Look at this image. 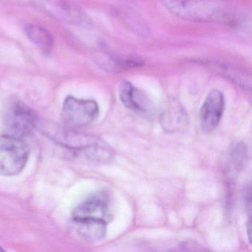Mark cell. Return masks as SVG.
<instances>
[{
  "label": "cell",
  "mask_w": 252,
  "mask_h": 252,
  "mask_svg": "<svg viewBox=\"0 0 252 252\" xmlns=\"http://www.w3.org/2000/svg\"><path fill=\"white\" fill-rule=\"evenodd\" d=\"M99 107L94 100L80 99L67 96L63 107L65 123L71 128H79L90 125L98 116Z\"/></svg>",
  "instance_id": "obj_5"
},
{
  "label": "cell",
  "mask_w": 252,
  "mask_h": 252,
  "mask_svg": "<svg viewBox=\"0 0 252 252\" xmlns=\"http://www.w3.org/2000/svg\"><path fill=\"white\" fill-rule=\"evenodd\" d=\"M247 157V148L242 144L235 145L231 151V160L234 166L240 167Z\"/></svg>",
  "instance_id": "obj_13"
},
{
  "label": "cell",
  "mask_w": 252,
  "mask_h": 252,
  "mask_svg": "<svg viewBox=\"0 0 252 252\" xmlns=\"http://www.w3.org/2000/svg\"><path fill=\"white\" fill-rule=\"evenodd\" d=\"M73 221L92 220L108 223L112 218L108 195L98 192L79 203L73 212Z\"/></svg>",
  "instance_id": "obj_6"
},
{
  "label": "cell",
  "mask_w": 252,
  "mask_h": 252,
  "mask_svg": "<svg viewBox=\"0 0 252 252\" xmlns=\"http://www.w3.org/2000/svg\"><path fill=\"white\" fill-rule=\"evenodd\" d=\"M1 251H2V248L0 247V252H1Z\"/></svg>",
  "instance_id": "obj_14"
},
{
  "label": "cell",
  "mask_w": 252,
  "mask_h": 252,
  "mask_svg": "<svg viewBox=\"0 0 252 252\" xmlns=\"http://www.w3.org/2000/svg\"><path fill=\"white\" fill-rule=\"evenodd\" d=\"M3 123L8 135L23 139L34 129L36 115L23 101L13 100L5 109Z\"/></svg>",
  "instance_id": "obj_4"
},
{
  "label": "cell",
  "mask_w": 252,
  "mask_h": 252,
  "mask_svg": "<svg viewBox=\"0 0 252 252\" xmlns=\"http://www.w3.org/2000/svg\"><path fill=\"white\" fill-rule=\"evenodd\" d=\"M97 64L107 73L125 71L141 65V61L135 60H123L107 54H98L95 58Z\"/></svg>",
  "instance_id": "obj_10"
},
{
  "label": "cell",
  "mask_w": 252,
  "mask_h": 252,
  "mask_svg": "<svg viewBox=\"0 0 252 252\" xmlns=\"http://www.w3.org/2000/svg\"><path fill=\"white\" fill-rule=\"evenodd\" d=\"M29 148L22 138L0 135V175L14 176L26 167Z\"/></svg>",
  "instance_id": "obj_3"
},
{
  "label": "cell",
  "mask_w": 252,
  "mask_h": 252,
  "mask_svg": "<svg viewBox=\"0 0 252 252\" xmlns=\"http://www.w3.org/2000/svg\"><path fill=\"white\" fill-rule=\"evenodd\" d=\"M225 109L224 95L219 90H213L205 98L200 110V126L204 132H210L218 127Z\"/></svg>",
  "instance_id": "obj_7"
},
{
  "label": "cell",
  "mask_w": 252,
  "mask_h": 252,
  "mask_svg": "<svg viewBox=\"0 0 252 252\" xmlns=\"http://www.w3.org/2000/svg\"><path fill=\"white\" fill-rule=\"evenodd\" d=\"M69 150L72 157L85 163L101 164L110 162L113 149L105 141L94 135L72 133L69 137Z\"/></svg>",
  "instance_id": "obj_2"
},
{
  "label": "cell",
  "mask_w": 252,
  "mask_h": 252,
  "mask_svg": "<svg viewBox=\"0 0 252 252\" xmlns=\"http://www.w3.org/2000/svg\"><path fill=\"white\" fill-rule=\"evenodd\" d=\"M78 234L88 242H96L102 240L106 235L107 223L98 221H74Z\"/></svg>",
  "instance_id": "obj_11"
},
{
  "label": "cell",
  "mask_w": 252,
  "mask_h": 252,
  "mask_svg": "<svg viewBox=\"0 0 252 252\" xmlns=\"http://www.w3.org/2000/svg\"><path fill=\"white\" fill-rule=\"evenodd\" d=\"M119 96L122 104L129 110L148 113L152 104L147 95L129 82H122L119 85Z\"/></svg>",
  "instance_id": "obj_9"
},
{
  "label": "cell",
  "mask_w": 252,
  "mask_h": 252,
  "mask_svg": "<svg viewBox=\"0 0 252 252\" xmlns=\"http://www.w3.org/2000/svg\"><path fill=\"white\" fill-rule=\"evenodd\" d=\"M25 32L29 40L44 52H49L52 49L54 43V37L46 29L32 25L26 27Z\"/></svg>",
  "instance_id": "obj_12"
},
{
  "label": "cell",
  "mask_w": 252,
  "mask_h": 252,
  "mask_svg": "<svg viewBox=\"0 0 252 252\" xmlns=\"http://www.w3.org/2000/svg\"><path fill=\"white\" fill-rule=\"evenodd\" d=\"M163 5L174 15L183 20L208 23L218 22L232 24L237 19L231 13L210 0H161Z\"/></svg>",
  "instance_id": "obj_1"
},
{
  "label": "cell",
  "mask_w": 252,
  "mask_h": 252,
  "mask_svg": "<svg viewBox=\"0 0 252 252\" xmlns=\"http://www.w3.org/2000/svg\"><path fill=\"white\" fill-rule=\"evenodd\" d=\"M42 6L54 17L71 25L86 26L88 20L80 11L63 0H39Z\"/></svg>",
  "instance_id": "obj_8"
}]
</instances>
